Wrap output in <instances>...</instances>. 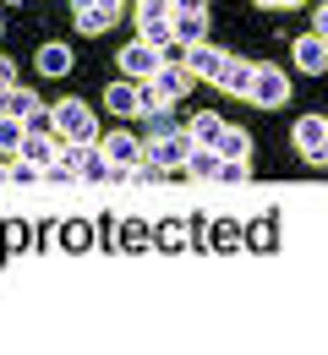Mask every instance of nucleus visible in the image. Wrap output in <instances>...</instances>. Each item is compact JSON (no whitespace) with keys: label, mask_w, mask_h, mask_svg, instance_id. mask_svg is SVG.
<instances>
[{"label":"nucleus","mask_w":328,"mask_h":355,"mask_svg":"<svg viewBox=\"0 0 328 355\" xmlns=\"http://www.w3.org/2000/svg\"><path fill=\"white\" fill-rule=\"evenodd\" d=\"M22 142H28V121H17V115H0V159H6V164L22 153Z\"/></svg>","instance_id":"17"},{"label":"nucleus","mask_w":328,"mask_h":355,"mask_svg":"<svg viewBox=\"0 0 328 355\" xmlns=\"http://www.w3.org/2000/svg\"><path fill=\"white\" fill-rule=\"evenodd\" d=\"M219 170H225L219 148H191V153H187V175H197V180H219Z\"/></svg>","instance_id":"18"},{"label":"nucleus","mask_w":328,"mask_h":355,"mask_svg":"<svg viewBox=\"0 0 328 355\" xmlns=\"http://www.w3.org/2000/svg\"><path fill=\"white\" fill-rule=\"evenodd\" d=\"M98 148H104V159L115 164V175H137L142 164H148V142H142L137 132H104Z\"/></svg>","instance_id":"2"},{"label":"nucleus","mask_w":328,"mask_h":355,"mask_svg":"<svg viewBox=\"0 0 328 355\" xmlns=\"http://www.w3.org/2000/svg\"><path fill=\"white\" fill-rule=\"evenodd\" d=\"M11 88L17 83H0V115H11Z\"/></svg>","instance_id":"34"},{"label":"nucleus","mask_w":328,"mask_h":355,"mask_svg":"<svg viewBox=\"0 0 328 355\" xmlns=\"http://www.w3.org/2000/svg\"><path fill=\"white\" fill-rule=\"evenodd\" d=\"M274 241H279V230H274V214H263V219L252 224V246H257V252H268Z\"/></svg>","instance_id":"26"},{"label":"nucleus","mask_w":328,"mask_h":355,"mask_svg":"<svg viewBox=\"0 0 328 355\" xmlns=\"http://www.w3.org/2000/svg\"><path fill=\"white\" fill-rule=\"evenodd\" d=\"M246 104H257V110H284V104H290V83H284V71L257 66V83H252V98H246Z\"/></svg>","instance_id":"9"},{"label":"nucleus","mask_w":328,"mask_h":355,"mask_svg":"<svg viewBox=\"0 0 328 355\" xmlns=\"http://www.w3.org/2000/svg\"><path fill=\"white\" fill-rule=\"evenodd\" d=\"M159 241H164V246H187L191 235H187V224H181V219H170L164 230H159Z\"/></svg>","instance_id":"30"},{"label":"nucleus","mask_w":328,"mask_h":355,"mask_svg":"<svg viewBox=\"0 0 328 355\" xmlns=\"http://www.w3.org/2000/svg\"><path fill=\"white\" fill-rule=\"evenodd\" d=\"M290 60H295V71L323 77V71H328V39H323V33H301V39L290 44Z\"/></svg>","instance_id":"11"},{"label":"nucleus","mask_w":328,"mask_h":355,"mask_svg":"<svg viewBox=\"0 0 328 355\" xmlns=\"http://www.w3.org/2000/svg\"><path fill=\"white\" fill-rule=\"evenodd\" d=\"M104 175H115V164L104 159V148H98V142H88V148H83V159H77V180H104Z\"/></svg>","instance_id":"19"},{"label":"nucleus","mask_w":328,"mask_h":355,"mask_svg":"<svg viewBox=\"0 0 328 355\" xmlns=\"http://www.w3.org/2000/svg\"><path fill=\"white\" fill-rule=\"evenodd\" d=\"M175 17V0H137V28L142 22H170Z\"/></svg>","instance_id":"24"},{"label":"nucleus","mask_w":328,"mask_h":355,"mask_svg":"<svg viewBox=\"0 0 328 355\" xmlns=\"http://www.w3.org/2000/svg\"><path fill=\"white\" fill-rule=\"evenodd\" d=\"M252 6H263V11H295L290 0H252Z\"/></svg>","instance_id":"35"},{"label":"nucleus","mask_w":328,"mask_h":355,"mask_svg":"<svg viewBox=\"0 0 328 355\" xmlns=\"http://www.w3.org/2000/svg\"><path fill=\"white\" fill-rule=\"evenodd\" d=\"M115 17H121V6H110V0H71V22H77V33H110L115 28Z\"/></svg>","instance_id":"8"},{"label":"nucleus","mask_w":328,"mask_h":355,"mask_svg":"<svg viewBox=\"0 0 328 355\" xmlns=\"http://www.w3.org/2000/svg\"><path fill=\"white\" fill-rule=\"evenodd\" d=\"M55 137L60 142H98V121H94V110L83 104V98H60L55 104Z\"/></svg>","instance_id":"1"},{"label":"nucleus","mask_w":328,"mask_h":355,"mask_svg":"<svg viewBox=\"0 0 328 355\" xmlns=\"http://www.w3.org/2000/svg\"><path fill=\"white\" fill-rule=\"evenodd\" d=\"M137 39H142V44H153V49H164V55H175V49H181V44H175V28H170V22H142Z\"/></svg>","instance_id":"21"},{"label":"nucleus","mask_w":328,"mask_h":355,"mask_svg":"<svg viewBox=\"0 0 328 355\" xmlns=\"http://www.w3.org/2000/svg\"><path fill=\"white\" fill-rule=\"evenodd\" d=\"M110 6H121V0H110Z\"/></svg>","instance_id":"39"},{"label":"nucleus","mask_w":328,"mask_h":355,"mask_svg":"<svg viewBox=\"0 0 328 355\" xmlns=\"http://www.w3.org/2000/svg\"><path fill=\"white\" fill-rule=\"evenodd\" d=\"M295 153L318 170L328 164V115H301L295 121Z\"/></svg>","instance_id":"3"},{"label":"nucleus","mask_w":328,"mask_h":355,"mask_svg":"<svg viewBox=\"0 0 328 355\" xmlns=\"http://www.w3.org/2000/svg\"><path fill=\"white\" fill-rule=\"evenodd\" d=\"M170 28H175V44H181V49L208 44V17H197V11H175V17H170Z\"/></svg>","instance_id":"16"},{"label":"nucleus","mask_w":328,"mask_h":355,"mask_svg":"<svg viewBox=\"0 0 328 355\" xmlns=\"http://www.w3.org/2000/svg\"><path fill=\"white\" fill-rule=\"evenodd\" d=\"M252 83H257V60H246V55H225L214 88L230 93V98H252Z\"/></svg>","instance_id":"6"},{"label":"nucleus","mask_w":328,"mask_h":355,"mask_svg":"<svg viewBox=\"0 0 328 355\" xmlns=\"http://www.w3.org/2000/svg\"><path fill=\"white\" fill-rule=\"evenodd\" d=\"M0 175H6V159H0Z\"/></svg>","instance_id":"38"},{"label":"nucleus","mask_w":328,"mask_h":355,"mask_svg":"<svg viewBox=\"0 0 328 355\" xmlns=\"http://www.w3.org/2000/svg\"><path fill=\"white\" fill-rule=\"evenodd\" d=\"M290 6H312V0H290Z\"/></svg>","instance_id":"37"},{"label":"nucleus","mask_w":328,"mask_h":355,"mask_svg":"<svg viewBox=\"0 0 328 355\" xmlns=\"http://www.w3.org/2000/svg\"><path fill=\"white\" fill-rule=\"evenodd\" d=\"M33 66H39L44 77H66V71L77 66V55H71V44H60V39H44L39 55H33Z\"/></svg>","instance_id":"13"},{"label":"nucleus","mask_w":328,"mask_h":355,"mask_svg":"<svg viewBox=\"0 0 328 355\" xmlns=\"http://www.w3.org/2000/svg\"><path fill=\"white\" fill-rule=\"evenodd\" d=\"M312 33H323V39H328V0H318V17H312Z\"/></svg>","instance_id":"32"},{"label":"nucleus","mask_w":328,"mask_h":355,"mask_svg":"<svg viewBox=\"0 0 328 355\" xmlns=\"http://www.w3.org/2000/svg\"><path fill=\"white\" fill-rule=\"evenodd\" d=\"M219 159H252V137H246V126H230V132L219 137Z\"/></svg>","instance_id":"22"},{"label":"nucleus","mask_w":328,"mask_h":355,"mask_svg":"<svg viewBox=\"0 0 328 355\" xmlns=\"http://www.w3.org/2000/svg\"><path fill=\"white\" fill-rule=\"evenodd\" d=\"M0 83H17V66H11L6 55H0Z\"/></svg>","instance_id":"36"},{"label":"nucleus","mask_w":328,"mask_h":355,"mask_svg":"<svg viewBox=\"0 0 328 355\" xmlns=\"http://www.w3.org/2000/svg\"><path fill=\"white\" fill-rule=\"evenodd\" d=\"M60 241H66L71 252H83V246L94 241V230H88V224H66V230H60Z\"/></svg>","instance_id":"28"},{"label":"nucleus","mask_w":328,"mask_h":355,"mask_svg":"<svg viewBox=\"0 0 328 355\" xmlns=\"http://www.w3.org/2000/svg\"><path fill=\"white\" fill-rule=\"evenodd\" d=\"M170 110H175V104H164V110H142V115H137V121H142V142H153V137H170V132H181Z\"/></svg>","instance_id":"20"},{"label":"nucleus","mask_w":328,"mask_h":355,"mask_svg":"<svg viewBox=\"0 0 328 355\" xmlns=\"http://www.w3.org/2000/svg\"><path fill=\"white\" fill-rule=\"evenodd\" d=\"M181 60H187V71L197 77V83H214L219 66H225V49H219V44H191Z\"/></svg>","instance_id":"12"},{"label":"nucleus","mask_w":328,"mask_h":355,"mask_svg":"<svg viewBox=\"0 0 328 355\" xmlns=\"http://www.w3.org/2000/svg\"><path fill=\"white\" fill-rule=\"evenodd\" d=\"M235 246H241V224L219 219L214 224V252H235Z\"/></svg>","instance_id":"25"},{"label":"nucleus","mask_w":328,"mask_h":355,"mask_svg":"<svg viewBox=\"0 0 328 355\" xmlns=\"http://www.w3.org/2000/svg\"><path fill=\"white\" fill-rule=\"evenodd\" d=\"M104 110H110L115 121H137V110H142V83H132V77H115V83L104 88Z\"/></svg>","instance_id":"10"},{"label":"nucleus","mask_w":328,"mask_h":355,"mask_svg":"<svg viewBox=\"0 0 328 355\" xmlns=\"http://www.w3.org/2000/svg\"><path fill=\"white\" fill-rule=\"evenodd\" d=\"M28 246H33V241H28V224L11 219L6 224V252H28Z\"/></svg>","instance_id":"27"},{"label":"nucleus","mask_w":328,"mask_h":355,"mask_svg":"<svg viewBox=\"0 0 328 355\" xmlns=\"http://www.w3.org/2000/svg\"><path fill=\"white\" fill-rule=\"evenodd\" d=\"M11 115L17 121H33V115H44V98L33 88H11Z\"/></svg>","instance_id":"23"},{"label":"nucleus","mask_w":328,"mask_h":355,"mask_svg":"<svg viewBox=\"0 0 328 355\" xmlns=\"http://www.w3.org/2000/svg\"><path fill=\"white\" fill-rule=\"evenodd\" d=\"M187 132H191L197 148H219V137L230 132V121H225V115H214V110H202V115H191V121H187Z\"/></svg>","instance_id":"15"},{"label":"nucleus","mask_w":328,"mask_h":355,"mask_svg":"<svg viewBox=\"0 0 328 355\" xmlns=\"http://www.w3.org/2000/svg\"><path fill=\"white\" fill-rule=\"evenodd\" d=\"M323 170H328V164H323Z\"/></svg>","instance_id":"40"},{"label":"nucleus","mask_w":328,"mask_h":355,"mask_svg":"<svg viewBox=\"0 0 328 355\" xmlns=\"http://www.w3.org/2000/svg\"><path fill=\"white\" fill-rule=\"evenodd\" d=\"M121 241H126V246H148V230H137V224H126V230H121Z\"/></svg>","instance_id":"31"},{"label":"nucleus","mask_w":328,"mask_h":355,"mask_svg":"<svg viewBox=\"0 0 328 355\" xmlns=\"http://www.w3.org/2000/svg\"><path fill=\"white\" fill-rule=\"evenodd\" d=\"M175 11H197V17H208V0H175Z\"/></svg>","instance_id":"33"},{"label":"nucleus","mask_w":328,"mask_h":355,"mask_svg":"<svg viewBox=\"0 0 328 355\" xmlns=\"http://www.w3.org/2000/svg\"><path fill=\"white\" fill-rule=\"evenodd\" d=\"M252 159H225V170H219V180H230V186H241V180H252V170H246Z\"/></svg>","instance_id":"29"},{"label":"nucleus","mask_w":328,"mask_h":355,"mask_svg":"<svg viewBox=\"0 0 328 355\" xmlns=\"http://www.w3.org/2000/svg\"><path fill=\"white\" fill-rule=\"evenodd\" d=\"M191 148H197V142H191L187 126L170 132V137H153V142H148V164L164 170V175H170V170H187V153H191Z\"/></svg>","instance_id":"4"},{"label":"nucleus","mask_w":328,"mask_h":355,"mask_svg":"<svg viewBox=\"0 0 328 355\" xmlns=\"http://www.w3.org/2000/svg\"><path fill=\"white\" fill-rule=\"evenodd\" d=\"M148 83H153V93H159L164 104H181V98L191 93V83H197V77L187 71V60H175V55H170V60H164V66H159Z\"/></svg>","instance_id":"7"},{"label":"nucleus","mask_w":328,"mask_h":355,"mask_svg":"<svg viewBox=\"0 0 328 355\" xmlns=\"http://www.w3.org/2000/svg\"><path fill=\"white\" fill-rule=\"evenodd\" d=\"M164 60H170L164 49L142 44V39H137V44H121V55H115V66H121V77H132V83H148V77H153V71H159Z\"/></svg>","instance_id":"5"},{"label":"nucleus","mask_w":328,"mask_h":355,"mask_svg":"<svg viewBox=\"0 0 328 355\" xmlns=\"http://www.w3.org/2000/svg\"><path fill=\"white\" fill-rule=\"evenodd\" d=\"M55 153H60V142H55V132H28V142H22V164H33V170H49L55 164Z\"/></svg>","instance_id":"14"}]
</instances>
